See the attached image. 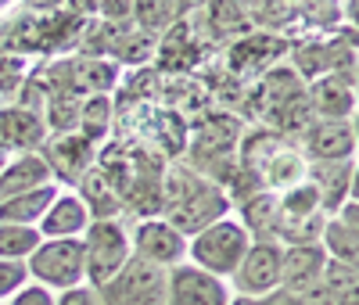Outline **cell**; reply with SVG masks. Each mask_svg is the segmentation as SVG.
I'll return each instance as SVG.
<instances>
[{
	"mask_svg": "<svg viewBox=\"0 0 359 305\" xmlns=\"http://www.w3.org/2000/svg\"><path fill=\"white\" fill-rule=\"evenodd\" d=\"M162 201H158V216L176 226L184 237H194L208 223H216L230 216V198L223 183H212L208 176L194 169H169L162 176Z\"/></svg>",
	"mask_w": 359,
	"mask_h": 305,
	"instance_id": "obj_1",
	"label": "cell"
},
{
	"mask_svg": "<svg viewBox=\"0 0 359 305\" xmlns=\"http://www.w3.org/2000/svg\"><path fill=\"white\" fill-rule=\"evenodd\" d=\"M259 115L269 122L266 130H273V133H302L316 118L309 94H306V79L287 65H273L269 72H262Z\"/></svg>",
	"mask_w": 359,
	"mask_h": 305,
	"instance_id": "obj_2",
	"label": "cell"
},
{
	"mask_svg": "<svg viewBox=\"0 0 359 305\" xmlns=\"http://www.w3.org/2000/svg\"><path fill=\"white\" fill-rule=\"evenodd\" d=\"M248 248H252V233L230 212V216L208 223L205 230L187 237V262L205 269V273H212L219 280H230Z\"/></svg>",
	"mask_w": 359,
	"mask_h": 305,
	"instance_id": "obj_3",
	"label": "cell"
},
{
	"mask_svg": "<svg viewBox=\"0 0 359 305\" xmlns=\"http://www.w3.org/2000/svg\"><path fill=\"white\" fill-rule=\"evenodd\" d=\"M29 280L47 287V291H65L86 284V259H83V240L79 237H50L40 240V248L25 259Z\"/></svg>",
	"mask_w": 359,
	"mask_h": 305,
	"instance_id": "obj_4",
	"label": "cell"
},
{
	"mask_svg": "<svg viewBox=\"0 0 359 305\" xmlns=\"http://www.w3.org/2000/svg\"><path fill=\"white\" fill-rule=\"evenodd\" d=\"M83 259H86V284L101 287L130 262V230L123 219H90L83 230Z\"/></svg>",
	"mask_w": 359,
	"mask_h": 305,
	"instance_id": "obj_5",
	"label": "cell"
},
{
	"mask_svg": "<svg viewBox=\"0 0 359 305\" xmlns=\"http://www.w3.org/2000/svg\"><path fill=\"white\" fill-rule=\"evenodd\" d=\"M165 280H169V269L130 255V262L94 291L101 305H165Z\"/></svg>",
	"mask_w": 359,
	"mask_h": 305,
	"instance_id": "obj_6",
	"label": "cell"
},
{
	"mask_svg": "<svg viewBox=\"0 0 359 305\" xmlns=\"http://www.w3.org/2000/svg\"><path fill=\"white\" fill-rule=\"evenodd\" d=\"M280 259H284V244L277 240H252V248L245 252L241 266L230 277V294H245V298H262L269 291L280 287Z\"/></svg>",
	"mask_w": 359,
	"mask_h": 305,
	"instance_id": "obj_7",
	"label": "cell"
},
{
	"mask_svg": "<svg viewBox=\"0 0 359 305\" xmlns=\"http://www.w3.org/2000/svg\"><path fill=\"white\" fill-rule=\"evenodd\" d=\"M298 140L306 162H352L359 147L355 118H313Z\"/></svg>",
	"mask_w": 359,
	"mask_h": 305,
	"instance_id": "obj_8",
	"label": "cell"
},
{
	"mask_svg": "<svg viewBox=\"0 0 359 305\" xmlns=\"http://www.w3.org/2000/svg\"><path fill=\"white\" fill-rule=\"evenodd\" d=\"M130 252L151 266L172 269L180 262H187V237L176 226H169L162 216H144L130 230Z\"/></svg>",
	"mask_w": 359,
	"mask_h": 305,
	"instance_id": "obj_9",
	"label": "cell"
},
{
	"mask_svg": "<svg viewBox=\"0 0 359 305\" xmlns=\"http://www.w3.org/2000/svg\"><path fill=\"white\" fill-rule=\"evenodd\" d=\"M40 158L47 162L54 183H65L72 191L79 183V176L90 165H97V147L90 140H83L79 133H47V140L40 147Z\"/></svg>",
	"mask_w": 359,
	"mask_h": 305,
	"instance_id": "obj_10",
	"label": "cell"
},
{
	"mask_svg": "<svg viewBox=\"0 0 359 305\" xmlns=\"http://www.w3.org/2000/svg\"><path fill=\"white\" fill-rule=\"evenodd\" d=\"M230 301V287L226 280L212 277L191 262H180L169 269L165 280V305H226Z\"/></svg>",
	"mask_w": 359,
	"mask_h": 305,
	"instance_id": "obj_11",
	"label": "cell"
},
{
	"mask_svg": "<svg viewBox=\"0 0 359 305\" xmlns=\"http://www.w3.org/2000/svg\"><path fill=\"white\" fill-rule=\"evenodd\" d=\"M237 140H241L237 118L223 115V118L205 122L201 133L194 137V162H198L201 176H208V169H216V165L233 172L237 169Z\"/></svg>",
	"mask_w": 359,
	"mask_h": 305,
	"instance_id": "obj_12",
	"label": "cell"
},
{
	"mask_svg": "<svg viewBox=\"0 0 359 305\" xmlns=\"http://www.w3.org/2000/svg\"><path fill=\"white\" fill-rule=\"evenodd\" d=\"M316 118H355V69L323 72L306 83Z\"/></svg>",
	"mask_w": 359,
	"mask_h": 305,
	"instance_id": "obj_13",
	"label": "cell"
},
{
	"mask_svg": "<svg viewBox=\"0 0 359 305\" xmlns=\"http://www.w3.org/2000/svg\"><path fill=\"white\" fill-rule=\"evenodd\" d=\"M47 140V122L36 108H25L18 101L0 104V147L8 155H29L40 151Z\"/></svg>",
	"mask_w": 359,
	"mask_h": 305,
	"instance_id": "obj_14",
	"label": "cell"
},
{
	"mask_svg": "<svg viewBox=\"0 0 359 305\" xmlns=\"http://www.w3.org/2000/svg\"><path fill=\"white\" fill-rule=\"evenodd\" d=\"M306 179L320 194L323 216H334L345 201L355 198V158L352 162H309Z\"/></svg>",
	"mask_w": 359,
	"mask_h": 305,
	"instance_id": "obj_15",
	"label": "cell"
},
{
	"mask_svg": "<svg viewBox=\"0 0 359 305\" xmlns=\"http://www.w3.org/2000/svg\"><path fill=\"white\" fill-rule=\"evenodd\" d=\"M320 248L327 252V259H334V262L359 266V205H355V198L345 201L334 216L323 219Z\"/></svg>",
	"mask_w": 359,
	"mask_h": 305,
	"instance_id": "obj_16",
	"label": "cell"
},
{
	"mask_svg": "<svg viewBox=\"0 0 359 305\" xmlns=\"http://www.w3.org/2000/svg\"><path fill=\"white\" fill-rule=\"evenodd\" d=\"M323 266H327V252L320 244H291L280 259V287L302 298L306 291L320 287Z\"/></svg>",
	"mask_w": 359,
	"mask_h": 305,
	"instance_id": "obj_17",
	"label": "cell"
},
{
	"mask_svg": "<svg viewBox=\"0 0 359 305\" xmlns=\"http://www.w3.org/2000/svg\"><path fill=\"white\" fill-rule=\"evenodd\" d=\"M72 191L83 198L90 219H118L123 216V194H118V187L111 183L104 165H90Z\"/></svg>",
	"mask_w": 359,
	"mask_h": 305,
	"instance_id": "obj_18",
	"label": "cell"
},
{
	"mask_svg": "<svg viewBox=\"0 0 359 305\" xmlns=\"http://www.w3.org/2000/svg\"><path fill=\"white\" fill-rule=\"evenodd\" d=\"M86 226H90V212H86V205L76 191H57V198L43 212V219L36 223L43 240H50V237H83Z\"/></svg>",
	"mask_w": 359,
	"mask_h": 305,
	"instance_id": "obj_19",
	"label": "cell"
},
{
	"mask_svg": "<svg viewBox=\"0 0 359 305\" xmlns=\"http://www.w3.org/2000/svg\"><path fill=\"white\" fill-rule=\"evenodd\" d=\"M237 219L241 226L252 233V240H277V226H280V194L273 191H252L241 198V208H237Z\"/></svg>",
	"mask_w": 359,
	"mask_h": 305,
	"instance_id": "obj_20",
	"label": "cell"
},
{
	"mask_svg": "<svg viewBox=\"0 0 359 305\" xmlns=\"http://www.w3.org/2000/svg\"><path fill=\"white\" fill-rule=\"evenodd\" d=\"M194 15H198V25L208 29V40H216V43L241 40V36L252 33V22H248V15L241 11L237 0H208V4L201 11H194Z\"/></svg>",
	"mask_w": 359,
	"mask_h": 305,
	"instance_id": "obj_21",
	"label": "cell"
},
{
	"mask_svg": "<svg viewBox=\"0 0 359 305\" xmlns=\"http://www.w3.org/2000/svg\"><path fill=\"white\" fill-rule=\"evenodd\" d=\"M54 183L47 162L40 158V151H29V155H11V162L0 172V201H8L15 194H25V191H36V187H47Z\"/></svg>",
	"mask_w": 359,
	"mask_h": 305,
	"instance_id": "obj_22",
	"label": "cell"
},
{
	"mask_svg": "<svg viewBox=\"0 0 359 305\" xmlns=\"http://www.w3.org/2000/svg\"><path fill=\"white\" fill-rule=\"evenodd\" d=\"M306 169H309V162L302 158V151H298L294 144H280L273 155L266 158V165L259 172V187L280 194V191L294 187V183H302L306 179Z\"/></svg>",
	"mask_w": 359,
	"mask_h": 305,
	"instance_id": "obj_23",
	"label": "cell"
},
{
	"mask_svg": "<svg viewBox=\"0 0 359 305\" xmlns=\"http://www.w3.org/2000/svg\"><path fill=\"white\" fill-rule=\"evenodd\" d=\"M57 183H47V187L15 194L8 201H0V223H18V226H36L43 219V212L50 208V201L57 198Z\"/></svg>",
	"mask_w": 359,
	"mask_h": 305,
	"instance_id": "obj_24",
	"label": "cell"
},
{
	"mask_svg": "<svg viewBox=\"0 0 359 305\" xmlns=\"http://www.w3.org/2000/svg\"><path fill=\"white\" fill-rule=\"evenodd\" d=\"M111 126H115V104H111V94H90V97H83L76 133L97 147V144H104V140L111 137Z\"/></svg>",
	"mask_w": 359,
	"mask_h": 305,
	"instance_id": "obj_25",
	"label": "cell"
},
{
	"mask_svg": "<svg viewBox=\"0 0 359 305\" xmlns=\"http://www.w3.org/2000/svg\"><path fill=\"white\" fill-rule=\"evenodd\" d=\"M184 18H187V11L180 0H133V25L155 40Z\"/></svg>",
	"mask_w": 359,
	"mask_h": 305,
	"instance_id": "obj_26",
	"label": "cell"
},
{
	"mask_svg": "<svg viewBox=\"0 0 359 305\" xmlns=\"http://www.w3.org/2000/svg\"><path fill=\"white\" fill-rule=\"evenodd\" d=\"M320 287L327 291V298H331V305H359V266H345V262H334L327 259L323 266V280Z\"/></svg>",
	"mask_w": 359,
	"mask_h": 305,
	"instance_id": "obj_27",
	"label": "cell"
},
{
	"mask_svg": "<svg viewBox=\"0 0 359 305\" xmlns=\"http://www.w3.org/2000/svg\"><path fill=\"white\" fill-rule=\"evenodd\" d=\"M298 8V22L302 29H313V33H327V29H338L345 11L341 0H294Z\"/></svg>",
	"mask_w": 359,
	"mask_h": 305,
	"instance_id": "obj_28",
	"label": "cell"
},
{
	"mask_svg": "<svg viewBox=\"0 0 359 305\" xmlns=\"http://www.w3.org/2000/svg\"><path fill=\"white\" fill-rule=\"evenodd\" d=\"M309 216H323L320 194H316V187L309 179L280 191V219H309Z\"/></svg>",
	"mask_w": 359,
	"mask_h": 305,
	"instance_id": "obj_29",
	"label": "cell"
},
{
	"mask_svg": "<svg viewBox=\"0 0 359 305\" xmlns=\"http://www.w3.org/2000/svg\"><path fill=\"white\" fill-rule=\"evenodd\" d=\"M40 230L36 226H18V223H0V259H29L40 248Z\"/></svg>",
	"mask_w": 359,
	"mask_h": 305,
	"instance_id": "obj_30",
	"label": "cell"
},
{
	"mask_svg": "<svg viewBox=\"0 0 359 305\" xmlns=\"http://www.w3.org/2000/svg\"><path fill=\"white\" fill-rule=\"evenodd\" d=\"M29 284V266L25 259H0V305L15 298Z\"/></svg>",
	"mask_w": 359,
	"mask_h": 305,
	"instance_id": "obj_31",
	"label": "cell"
},
{
	"mask_svg": "<svg viewBox=\"0 0 359 305\" xmlns=\"http://www.w3.org/2000/svg\"><path fill=\"white\" fill-rule=\"evenodd\" d=\"M4 305H54V291H47V287H40V284H33L29 280L15 298H8Z\"/></svg>",
	"mask_w": 359,
	"mask_h": 305,
	"instance_id": "obj_32",
	"label": "cell"
},
{
	"mask_svg": "<svg viewBox=\"0 0 359 305\" xmlns=\"http://www.w3.org/2000/svg\"><path fill=\"white\" fill-rule=\"evenodd\" d=\"M54 305H101L97 301V291L90 284H79V287H65L54 294Z\"/></svg>",
	"mask_w": 359,
	"mask_h": 305,
	"instance_id": "obj_33",
	"label": "cell"
},
{
	"mask_svg": "<svg viewBox=\"0 0 359 305\" xmlns=\"http://www.w3.org/2000/svg\"><path fill=\"white\" fill-rule=\"evenodd\" d=\"M62 11H69V15L90 22V18H97V0H65V8H62Z\"/></svg>",
	"mask_w": 359,
	"mask_h": 305,
	"instance_id": "obj_34",
	"label": "cell"
},
{
	"mask_svg": "<svg viewBox=\"0 0 359 305\" xmlns=\"http://www.w3.org/2000/svg\"><path fill=\"white\" fill-rule=\"evenodd\" d=\"M259 305H302V298L291 294V291H284V287H277V291L262 294V298H259Z\"/></svg>",
	"mask_w": 359,
	"mask_h": 305,
	"instance_id": "obj_35",
	"label": "cell"
},
{
	"mask_svg": "<svg viewBox=\"0 0 359 305\" xmlns=\"http://www.w3.org/2000/svg\"><path fill=\"white\" fill-rule=\"evenodd\" d=\"M29 15H50V11H62L65 0H22Z\"/></svg>",
	"mask_w": 359,
	"mask_h": 305,
	"instance_id": "obj_36",
	"label": "cell"
},
{
	"mask_svg": "<svg viewBox=\"0 0 359 305\" xmlns=\"http://www.w3.org/2000/svg\"><path fill=\"white\" fill-rule=\"evenodd\" d=\"M180 4H184V11H187V15H194V11H201V8L208 4V0H180Z\"/></svg>",
	"mask_w": 359,
	"mask_h": 305,
	"instance_id": "obj_37",
	"label": "cell"
},
{
	"mask_svg": "<svg viewBox=\"0 0 359 305\" xmlns=\"http://www.w3.org/2000/svg\"><path fill=\"white\" fill-rule=\"evenodd\" d=\"M8 162H11V155H8L4 147H0V172H4V165H8Z\"/></svg>",
	"mask_w": 359,
	"mask_h": 305,
	"instance_id": "obj_38",
	"label": "cell"
},
{
	"mask_svg": "<svg viewBox=\"0 0 359 305\" xmlns=\"http://www.w3.org/2000/svg\"><path fill=\"white\" fill-rule=\"evenodd\" d=\"M8 4H15V0H0V11H4V8H8Z\"/></svg>",
	"mask_w": 359,
	"mask_h": 305,
	"instance_id": "obj_39",
	"label": "cell"
},
{
	"mask_svg": "<svg viewBox=\"0 0 359 305\" xmlns=\"http://www.w3.org/2000/svg\"><path fill=\"white\" fill-rule=\"evenodd\" d=\"M97 4H101V0H97Z\"/></svg>",
	"mask_w": 359,
	"mask_h": 305,
	"instance_id": "obj_40",
	"label": "cell"
}]
</instances>
